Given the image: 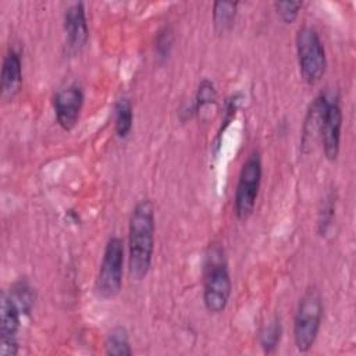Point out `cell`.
<instances>
[{
  "label": "cell",
  "mask_w": 356,
  "mask_h": 356,
  "mask_svg": "<svg viewBox=\"0 0 356 356\" xmlns=\"http://www.w3.org/2000/svg\"><path fill=\"white\" fill-rule=\"evenodd\" d=\"M154 207L142 199L134 207L128 225V271L132 281H142L152 266L154 250Z\"/></svg>",
  "instance_id": "6da1fadb"
},
{
  "label": "cell",
  "mask_w": 356,
  "mask_h": 356,
  "mask_svg": "<svg viewBox=\"0 0 356 356\" xmlns=\"http://www.w3.org/2000/svg\"><path fill=\"white\" fill-rule=\"evenodd\" d=\"M232 282L224 252L220 246L209 248L203 274V302L207 312L218 314L225 310L231 296Z\"/></svg>",
  "instance_id": "7a4b0ae2"
},
{
  "label": "cell",
  "mask_w": 356,
  "mask_h": 356,
  "mask_svg": "<svg viewBox=\"0 0 356 356\" xmlns=\"http://www.w3.org/2000/svg\"><path fill=\"white\" fill-rule=\"evenodd\" d=\"M323 317V302L316 288H309L299 300L293 320V339L296 349L302 353L313 346Z\"/></svg>",
  "instance_id": "3957f363"
},
{
  "label": "cell",
  "mask_w": 356,
  "mask_h": 356,
  "mask_svg": "<svg viewBox=\"0 0 356 356\" xmlns=\"http://www.w3.org/2000/svg\"><path fill=\"white\" fill-rule=\"evenodd\" d=\"M295 43L303 81L307 85L317 83L323 78L327 67L325 50L317 31L310 26L300 28L296 33Z\"/></svg>",
  "instance_id": "277c9868"
},
{
  "label": "cell",
  "mask_w": 356,
  "mask_h": 356,
  "mask_svg": "<svg viewBox=\"0 0 356 356\" xmlns=\"http://www.w3.org/2000/svg\"><path fill=\"white\" fill-rule=\"evenodd\" d=\"M124 242L118 236H111L104 248L100 268L95 281V292L100 299H113L122 286Z\"/></svg>",
  "instance_id": "5b68a950"
},
{
  "label": "cell",
  "mask_w": 356,
  "mask_h": 356,
  "mask_svg": "<svg viewBox=\"0 0 356 356\" xmlns=\"http://www.w3.org/2000/svg\"><path fill=\"white\" fill-rule=\"evenodd\" d=\"M261 181V160L259 153H252L243 163L235 191L234 209L239 220H246L254 209Z\"/></svg>",
  "instance_id": "8992f818"
},
{
  "label": "cell",
  "mask_w": 356,
  "mask_h": 356,
  "mask_svg": "<svg viewBox=\"0 0 356 356\" xmlns=\"http://www.w3.org/2000/svg\"><path fill=\"white\" fill-rule=\"evenodd\" d=\"M54 114L58 125L64 131H71L81 115L83 106V92L78 85H68L54 96Z\"/></svg>",
  "instance_id": "52a82bcc"
},
{
  "label": "cell",
  "mask_w": 356,
  "mask_h": 356,
  "mask_svg": "<svg viewBox=\"0 0 356 356\" xmlns=\"http://www.w3.org/2000/svg\"><path fill=\"white\" fill-rule=\"evenodd\" d=\"M342 128V110L337 97H328L324 121L320 132L324 154L328 160H335L339 153Z\"/></svg>",
  "instance_id": "ba28073f"
},
{
  "label": "cell",
  "mask_w": 356,
  "mask_h": 356,
  "mask_svg": "<svg viewBox=\"0 0 356 356\" xmlns=\"http://www.w3.org/2000/svg\"><path fill=\"white\" fill-rule=\"evenodd\" d=\"M64 31L70 50H81L88 40V22L83 3H72L64 13Z\"/></svg>",
  "instance_id": "9c48e42d"
},
{
  "label": "cell",
  "mask_w": 356,
  "mask_h": 356,
  "mask_svg": "<svg viewBox=\"0 0 356 356\" xmlns=\"http://www.w3.org/2000/svg\"><path fill=\"white\" fill-rule=\"evenodd\" d=\"M327 103H328V96L325 93H320L309 106V110L305 117L302 139H300L302 150L305 153L309 152L310 147L314 145V142L320 138Z\"/></svg>",
  "instance_id": "30bf717a"
},
{
  "label": "cell",
  "mask_w": 356,
  "mask_h": 356,
  "mask_svg": "<svg viewBox=\"0 0 356 356\" xmlns=\"http://www.w3.org/2000/svg\"><path fill=\"white\" fill-rule=\"evenodd\" d=\"M22 83V65L19 54L10 50L3 60L1 67V95L4 99L11 100L19 92Z\"/></svg>",
  "instance_id": "8fae6325"
},
{
  "label": "cell",
  "mask_w": 356,
  "mask_h": 356,
  "mask_svg": "<svg viewBox=\"0 0 356 356\" xmlns=\"http://www.w3.org/2000/svg\"><path fill=\"white\" fill-rule=\"evenodd\" d=\"M19 324L21 310L10 293L3 292L0 298V339H17Z\"/></svg>",
  "instance_id": "7c38bea8"
},
{
  "label": "cell",
  "mask_w": 356,
  "mask_h": 356,
  "mask_svg": "<svg viewBox=\"0 0 356 356\" xmlns=\"http://www.w3.org/2000/svg\"><path fill=\"white\" fill-rule=\"evenodd\" d=\"M236 7V1H216L213 4V25L218 33H225L232 28Z\"/></svg>",
  "instance_id": "4fadbf2b"
},
{
  "label": "cell",
  "mask_w": 356,
  "mask_h": 356,
  "mask_svg": "<svg viewBox=\"0 0 356 356\" xmlns=\"http://www.w3.org/2000/svg\"><path fill=\"white\" fill-rule=\"evenodd\" d=\"M114 127L115 134L120 138H127L128 134L132 129V121H134V113H132V104L129 99L122 97L115 103L114 107Z\"/></svg>",
  "instance_id": "5bb4252c"
},
{
  "label": "cell",
  "mask_w": 356,
  "mask_h": 356,
  "mask_svg": "<svg viewBox=\"0 0 356 356\" xmlns=\"http://www.w3.org/2000/svg\"><path fill=\"white\" fill-rule=\"evenodd\" d=\"M106 353L114 356H131L132 349L129 345L128 334L124 327L113 328L106 339Z\"/></svg>",
  "instance_id": "9a60e30c"
},
{
  "label": "cell",
  "mask_w": 356,
  "mask_h": 356,
  "mask_svg": "<svg viewBox=\"0 0 356 356\" xmlns=\"http://www.w3.org/2000/svg\"><path fill=\"white\" fill-rule=\"evenodd\" d=\"M217 103V92L214 88V83L209 79H203L199 86H197V92H196V97H195V111L197 114L204 113L206 107H214Z\"/></svg>",
  "instance_id": "2e32d148"
},
{
  "label": "cell",
  "mask_w": 356,
  "mask_h": 356,
  "mask_svg": "<svg viewBox=\"0 0 356 356\" xmlns=\"http://www.w3.org/2000/svg\"><path fill=\"white\" fill-rule=\"evenodd\" d=\"M10 296L18 306L21 313L28 314L31 312L33 305V293L25 281L15 282L10 291Z\"/></svg>",
  "instance_id": "e0dca14e"
},
{
  "label": "cell",
  "mask_w": 356,
  "mask_h": 356,
  "mask_svg": "<svg viewBox=\"0 0 356 356\" xmlns=\"http://www.w3.org/2000/svg\"><path fill=\"white\" fill-rule=\"evenodd\" d=\"M281 323L280 320H274L273 323H270L260 334V345L264 349L266 353H271L274 352V349L277 348L280 338H281Z\"/></svg>",
  "instance_id": "ac0fdd59"
},
{
  "label": "cell",
  "mask_w": 356,
  "mask_h": 356,
  "mask_svg": "<svg viewBox=\"0 0 356 356\" xmlns=\"http://www.w3.org/2000/svg\"><path fill=\"white\" fill-rule=\"evenodd\" d=\"M302 7L300 1H275L274 8L280 18L285 24H292L299 14V10Z\"/></svg>",
  "instance_id": "d6986e66"
},
{
  "label": "cell",
  "mask_w": 356,
  "mask_h": 356,
  "mask_svg": "<svg viewBox=\"0 0 356 356\" xmlns=\"http://www.w3.org/2000/svg\"><path fill=\"white\" fill-rule=\"evenodd\" d=\"M334 216V197L330 195L325 202L323 203V209L318 213V220H317V229L320 235H324L332 221Z\"/></svg>",
  "instance_id": "ffe728a7"
},
{
  "label": "cell",
  "mask_w": 356,
  "mask_h": 356,
  "mask_svg": "<svg viewBox=\"0 0 356 356\" xmlns=\"http://www.w3.org/2000/svg\"><path fill=\"white\" fill-rule=\"evenodd\" d=\"M172 42H174V36H172V31L170 28H163L156 39V53L160 58H167L171 47H172Z\"/></svg>",
  "instance_id": "44dd1931"
},
{
  "label": "cell",
  "mask_w": 356,
  "mask_h": 356,
  "mask_svg": "<svg viewBox=\"0 0 356 356\" xmlns=\"http://www.w3.org/2000/svg\"><path fill=\"white\" fill-rule=\"evenodd\" d=\"M18 353L17 339H0V356H15Z\"/></svg>",
  "instance_id": "7402d4cb"
}]
</instances>
